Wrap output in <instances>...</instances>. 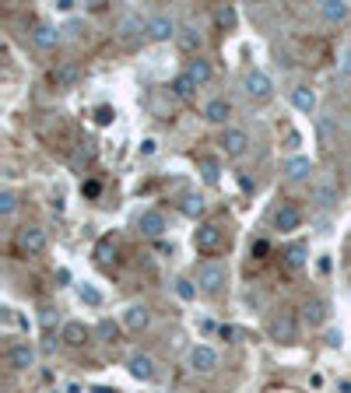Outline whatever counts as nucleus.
Segmentation results:
<instances>
[{"label": "nucleus", "instance_id": "nucleus-21", "mask_svg": "<svg viewBox=\"0 0 351 393\" xmlns=\"http://www.w3.org/2000/svg\"><path fill=\"white\" fill-rule=\"evenodd\" d=\"M60 340H64L67 347H85V340H88V330H85V323H78V319L64 323V333H60Z\"/></svg>", "mask_w": 351, "mask_h": 393}, {"label": "nucleus", "instance_id": "nucleus-5", "mask_svg": "<svg viewBox=\"0 0 351 393\" xmlns=\"http://www.w3.org/2000/svg\"><path fill=\"white\" fill-rule=\"evenodd\" d=\"M172 36H179L172 15H155V18H148V39H151V43H169Z\"/></svg>", "mask_w": 351, "mask_h": 393}, {"label": "nucleus", "instance_id": "nucleus-13", "mask_svg": "<svg viewBox=\"0 0 351 393\" xmlns=\"http://www.w3.org/2000/svg\"><path fill=\"white\" fill-rule=\"evenodd\" d=\"M284 176H288L291 183H305V179L312 176V158H305V155H291V158L284 162Z\"/></svg>", "mask_w": 351, "mask_h": 393}, {"label": "nucleus", "instance_id": "nucleus-27", "mask_svg": "<svg viewBox=\"0 0 351 393\" xmlns=\"http://www.w3.org/2000/svg\"><path fill=\"white\" fill-rule=\"evenodd\" d=\"M284 263H288L291 270L305 267V263H309V246H302V242H291V246L284 249Z\"/></svg>", "mask_w": 351, "mask_h": 393}, {"label": "nucleus", "instance_id": "nucleus-26", "mask_svg": "<svg viewBox=\"0 0 351 393\" xmlns=\"http://www.w3.org/2000/svg\"><path fill=\"white\" fill-rule=\"evenodd\" d=\"M179 211H183L186 218H193V221H197V218L207 211V200H204L200 193H186V197H183V204H179Z\"/></svg>", "mask_w": 351, "mask_h": 393}, {"label": "nucleus", "instance_id": "nucleus-35", "mask_svg": "<svg viewBox=\"0 0 351 393\" xmlns=\"http://www.w3.org/2000/svg\"><path fill=\"white\" fill-rule=\"evenodd\" d=\"M176 295H179V298H186V302H190V298H193V295H197V288H193V284H190V281H186V277H179V281H176Z\"/></svg>", "mask_w": 351, "mask_h": 393}, {"label": "nucleus", "instance_id": "nucleus-40", "mask_svg": "<svg viewBox=\"0 0 351 393\" xmlns=\"http://www.w3.org/2000/svg\"><path fill=\"white\" fill-rule=\"evenodd\" d=\"M39 323H43L46 330H53V323H57V312H53V309H43V312H39Z\"/></svg>", "mask_w": 351, "mask_h": 393}, {"label": "nucleus", "instance_id": "nucleus-4", "mask_svg": "<svg viewBox=\"0 0 351 393\" xmlns=\"http://www.w3.org/2000/svg\"><path fill=\"white\" fill-rule=\"evenodd\" d=\"M242 88H246V95L256 99V102H267V99L274 95V81H270L263 71H249V74L242 78Z\"/></svg>", "mask_w": 351, "mask_h": 393}, {"label": "nucleus", "instance_id": "nucleus-12", "mask_svg": "<svg viewBox=\"0 0 351 393\" xmlns=\"http://www.w3.org/2000/svg\"><path fill=\"white\" fill-rule=\"evenodd\" d=\"M190 365H193V372H214L218 368V351L207 347V344H197L190 351Z\"/></svg>", "mask_w": 351, "mask_h": 393}, {"label": "nucleus", "instance_id": "nucleus-24", "mask_svg": "<svg viewBox=\"0 0 351 393\" xmlns=\"http://www.w3.org/2000/svg\"><path fill=\"white\" fill-rule=\"evenodd\" d=\"M291 106H295L298 113H312V109H316V92H312L309 85L291 88Z\"/></svg>", "mask_w": 351, "mask_h": 393}, {"label": "nucleus", "instance_id": "nucleus-18", "mask_svg": "<svg viewBox=\"0 0 351 393\" xmlns=\"http://www.w3.org/2000/svg\"><path fill=\"white\" fill-rule=\"evenodd\" d=\"M32 43H36V50H57V43H60V29H53V25H36Z\"/></svg>", "mask_w": 351, "mask_h": 393}, {"label": "nucleus", "instance_id": "nucleus-37", "mask_svg": "<svg viewBox=\"0 0 351 393\" xmlns=\"http://www.w3.org/2000/svg\"><path fill=\"white\" fill-rule=\"evenodd\" d=\"M78 295H81V302H88V305H99V291H95V288L81 284V291H78Z\"/></svg>", "mask_w": 351, "mask_h": 393}, {"label": "nucleus", "instance_id": "nucleus-41", "mask_svg": "<svg viewBox=\"0 0 351 393\" xmlns=\"http://www.w3.org/2000/svg\"><path fill=\"white\" fill-rule=\"evenodd\" d=\"M326 344H330V347H340V330H330V333H326Z\"/></svg>", "mask_w": 351, "mask_h": 393}, {"label": "nucleus", "instance_id": "nucleus-2", "mask_svg": "<svg viewBox=\"0 0 351 393\" xmlns=\"http://www.w3.org/2000/svg\"><path fill=\"white\" fill-rule=\"evenodd\" d=\"M15 246L25 256H39V253H46V232L39 225H22L18 235H15Z\"/></svg>", "mask_w": 351, "mask_h": 393}, {"label": "nucleus", "instance_id": "nucleus-23", "mask_svg": "<svg viewBox=\"0 0 351 393\" xmlns=\"http://www.w3.org/2000/svg\"><path fill=\"white\" fill-rule=\"evenodd\" d=\"M186 74H190V78L197 81V88H200V85H207V81L214 78V67H211V60L193 57V60H190V67H186Z\"/></svg>", "mask_w": 351, "mask_h": 393}, {"label": "nucleus", "instance_id": "nucleus-22", "mask_svg": "<svg viewBox=\"0 0 351 393\" xmlns=\"http://www.w3.org/2000/svg\"><path fill=\"white\" fill-rule=\"evenodd\" d=\"M319 18L330 22V25H340L347 18V4H340V0H323V4H319Z\"/></svg>", "mask_w": 351, "mask_h": 393}, {"label": "nucleus", "instance_id": "nucleus-15", "mask_svg": "<svg viewBox=\"0 0 351 393\" xmlns=\"http://www.w3.org/2000/svg\"><path fill=\"white\" fill-rule=\"evenodd\" d=\"M127 368H130V375H134V379H141V382L155 379V361H151V354H130Z\"/></svg>", "mask_w": 351, "mask_h": 393}, {"label": "nucleus", "instance_id": "nucleus-30", "mask_svg": "<svg viewBox=\"0 0 351 393\" xmlns=\"http://www.w3.org/2000/svg\"><path fill=\"white\" fill-rule=\"evenodd\" d=\"M214 25L225 32V29H235V8H228V4H221V8H214Z\"/></svg>", "mask_w": 351, "mask_h": 393}, {"label": "nucleus", "instance_id": "nucleus-28", "mask_svg": "<svg viewBox=\"0 0 351 393\" xmlns=\"http://www.w3.org/2000/svg\"><path fill=\"white\" fill-rule=\"evenodd\" d=\"M172 95L176 99H193V92H197V81L190 78V74H179V78H172Z\"/></svg>", "mask_w": 351, "mask_h": 393}, {"label": "nucleus", "instance_id": "nucleus-31", "mask_svg": "<svg viewBox=\"0 0 351 393\" xmlns=\"http://www.w3.org/2000/svg\"><path fill=\"white\" fill-rule=\"evenodd\" d=\"M18 211V197L15 190H0V218H11Z\"/></svg>", "mask_w": 351, "mask_h": 393}, {"label": "nucleus", "instance_id": "nucleus-11", "mask_svg": "<svg viewBox=\"0 0 351 393\" xmlns=\"http://www.w3.org/2000/svg\"><path fill=\"white\" fill-rule=\"evenodd\" d=\"M137 228H141V235L158 239V235L169 228V221H165V214H162V211H144V214L137 218Z\"/></svg>", "mask_w": 351, "mask_h": 393}, {"label": "nucleus", "instance_id": "nucleus-34", "mask_svg": "<svg viewBox=\"0 0 351 393\" xmlns=\"http://www.w3.org/2000/svg\"><path fill=\"white\" fill-rule=\"evenodd\" d=\"M113 253H116V242H113V235L99 239V246H95V260H99V263H106V260H109Z\"/></svg>", "mask_w": 351, "mask_h": 393}, {"label": "nucleus", "instance_id": "nucleus-1", "mask_svg": "<svg viewBox=\"0 0 351 393\" xmlns=\"http://www.w3.org/2000/svg\"><path fill=\"white\" fill-rule=\"evenodd\" d=\"M221 242H225L221 225H214V221H200V225L193 228V249H197V253H218Z\"/></svg>", "mask_w": 351, "mask_h": 393}, {"label": "nucleus", "instance_id": "nucleus-29", "mask_svg": "<svg viewBox=\"0 0 351 393\" xmlns=\"http://www.w3.org/2000/svg\"><path fill=\"white\" fill-rule=\"evenodd\" d=\"M95 333H99V340H106V344H116V340H120V323H113V319H99Z\"/></svg>", "mask_w": 351, "mask_h": 393}, {"label": "nucleus", "instance_id": "nucleus-39", "mask_svg": "<svg viewBox=\"0 0 351 393\" xmlns=\"http://www.w3.org/2000/svg\"><path fill=\"white\" fill-rule=\"evenodd\" d=\"M81 193H85V197H99V193H102V186H99L95 179H88V183H81Z\"/></svg>", "mask_w": 351, "mask_h": 393}, {"label": "nucleus", "instance_id": "nucleus-42", "mask_svg": "<svg viewBox=\"0 0 351 393\" xmlns=\"http://www.w3.org/2000/svg\"><path fill=\"white\" fill-rule=\"evenodd\" d=\"M92 393H116V389H109V386H95Z\"/></svg>", "mask_w": 351, "mask_h": 393}, {"label": "nucleus", "instance_id": "nucleus-3", "mask_svg": "<svg viewBox=\"0 0 351 393\" xmlns=\"http://www.w3.org/2000/svg\"><path fill=\"white\" fill-rule=\"evenodd\" d=\"M225 277H228L225 263H200V270H197V284L204 295H218L225 288Z\"/></svg>", "mask_w": 351, "mask_h": 393}, {"label": "nucleus", "instance_id": "nucleus-32", "mask_svg": "<svg viewBox=\"0 0 351 393\" xmlns=\"http://www.w3.org/2000/svg\"><path fill=\"white\" fill-rule=\"evenodd\" d=\"M92 158H95V144H92V141H81L78 151H74V165H78V169H81V165H92Z\"/></svg>", "mask_w": 351, "mask_h": 393}, {"label": "nucleus", "instance_id": "nucleus-20", "mask_svg": "<svg viewBox=\"0 0 351 393\" xmlns=\"http://www.w3.org/2000/svg\"><path fill=\"white\" fill-rule=\"evenodd\" d=\"M151 323V309L148 305H130L127 312H123V326L127 330H144Z\"/></svg>", "mask_w": 351, "mask_h": 393}, {"label": "nucleus", "instance_id": "nucleus-33", "mask_svg": "<svg viewBox=\"0 0 351 393\" xmlns=\"http://www.w3.org/2000/svg\"><path fill=\"white\" fill-rule=\"evenodd\" d=\"M316 200H319V207H333L337 204V190L330 183H323V186H316Z\"/></svg>", "mask_w": 351, "mask_h": 393}, {"label": "nucleus", "instance_id": "nucleus-17", "mask_svg": "<svg viewBox=\"0 0 351 393\" xmlns=\"http://www.w3.org/2000/svg\"><path fill=\"white\" fill-rule=\"evenodd\" d=\"M197 172L204 176L207 186H218V179H221V162H218L214 155H200V158H197Z\"/></svg>", "mask_w": 351, "mask_h": 393}, {"label": "nucleus", "instance_id": "nucleus-8", "mask_svg": "<svg viewBox=\"0 0 351 393\" xmlns=\"http://www.w3.org/2000/svg\"><path fill=\"white\" fill-rule=\"evenodd\" d=\"M295 333H298V323H295V316H291V312H277V316L270 319V337H274V340L291 344V340H295Z\"/></svg>", "mask_w": 351, "mask_h": 393}, {"label": "nucleus", "instance_id": "nucleus-9", "mask_svg": "<svg viewBox=\"0 0 351 393\" xmlns=\"http://www.w3.org/2000/svg\"><path fill=\"white\" fill-rule=\"evenodd\" d=\"M8 365L15 368V372H25V368H32L36 365V347L32 344H11L8 347Z\"/></svg>", "mask_w": 351, "mask_h": 393}, {"label": "nucleus", "instance_id": "nucleus-19", "mask_svg": "<svg viewBox=\"0 0 351 393\" xmlns=\"http://www.w3.org/2000/svg\"><path fill=\"white\" fill-rule=\"evenodd\" d=\"M228 116H232L228 99H211V102L204 106V120H207V123H228Z\"/></svg>", "mask_w": 351, "mask_h": 393}, {"label": "nucleus", "instance_id": "nucleus-6", "mask_svg": "<svg viewBox=\"0 0 351 393\" xmlns=\"http://www.w3.org/2000/svg\"><path fill=\"white\" fill-rule=\"evenodd\" d=\"M53 88H60V92H71L74 85H78V78H81V67L74 64V60H64V64H57L53 67Z\"/></svg>", "mask_w": 351, "mask_h": 393}, {"label": "nucleus", "instance_id": "nucleus-25", "mask_svg": "<svg viewBox=\"0 0 351 393\" xmlns=\"http://www.w3.org/2000/svg\"><path fill=\"white\" fill-rule=\"evenodd\" d=\"M302 316H305L309 326H319V323L326 319V302H323V298H309V302L302 305Z\"/></svg>", "mask_w": 351, "mask_h": 393}, {"label": "nucleus", "instance_id": "nucleus-36", "mask_svg": "<svg viewBox=\"0 0 351 393\" xmlns=\"http://www.w3.org/2000/svg\"><path fill=\"white\" fill-rule=\"evenodd\" d=\"M337 74H344V78H351V46L340 53V60H337Z\"/></svg>", "mask_w": 351, "mask_h": 393}, {"label": "nucleus", "instance_id": "nucleus-14", "mask_svg": "<svg viewBox=\"0 0 351 393\" xmlns=\"http://www.w3.org/2000/svg\"><path fill=\"white\" fill-rule=\"evenodd\" d=\"M141 36H148V22H144V18H137V15L120 18V39H123V43H137Z\"/></svg>", "mask_w": 351, "mask_h": 393}, {"label": "nucleus", "instance_id": "nucleus-7", "mask_svg": "<svg viewBox=\"0 0 351 393\" xmlns=\"http://www.w3.org/2000/svg\"><path fill=\"white\" fill-rule=\"evenodd\" d=\"M221 148H225L228 158H239V155H246V148H249V134L239 130V127H225V134H221Z\"/></svg>", "mask_w": 351, "mask_h": 393}, {"label": "nucleus", "instance_id": "nucleus-16", "mask_svg": "<svg viewBox=\"0 0 351 393\" xmlns=\"http://www.w3.org/2000/svg\"><path fill=\"white\" fill-rule=\"evenodd\" d=\"M176 43H179V50H183V53L197 57V53H200V46H204V36H200V32H197L193 25H186V29H179Z\"/></svg>", "mask_w": 351, "mask_h": 393}, {"label": "nucleus", "instance_id": "nucleus-10", "mask_svg": "<svg viewBox=\"0 0 351 393\" xmlns=\"http://www.w3.org/2000/svg\"><path fill=\"white\" fill-rule=\"evenodd\" d=\"M302 225V211L295 207V204H281L277 211H274V228L277 232H295Z\"/></svg>", "mask_w": 351, "mask_h": 393}, {"label": "nucleus", "instance_id": "nucleus-38", "mask_svg": "<svg viewBox=\"0 0 351 393\" xmlns=\"http://www.w3.org/2000/svg\"><path fill=\"white\" fill-rule=\"evenodd\" d=\"M95 123H102V127L113 123V109H109V106H99V109H95Z\"/></svg>", "mask_w": 351, "mask_h": 393}]
</instances>
